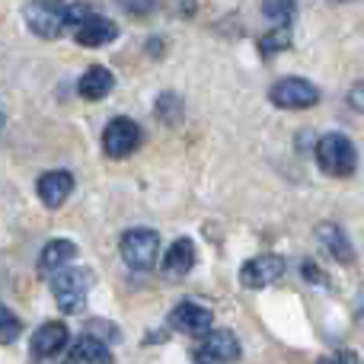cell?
<instances>
[{
    "mask_svg": "<svg viewBox=\"0 0 364 364\" xmlns=\"http://www.w3.org/2000/svg\"><path fill=\"white\" fill-rule=\"evenodd\" d=\"M316 164L326 176H336V179H346L355 173L358 166V154H355V144L339 132H329L316 141Z\"/></svg>",
    "mask_w": 364,
    "mask_h": 364,
    "instance_id": "cell-1",
    "label": "cell"
},
{
    "mask_svg": "<svg viewBox=\"0 0 364 364\" xmlns=\"http://www.w3.org/2000/svg\"><path fill=\"white\" fill-rule=\"evenodd\" d=\"M122 259H125L128 269L134 272H151L157 265L160 256V233L157 230H147V227H134V230L122 233Z\"/></svg>",
    "mask_w": 364,
    "mask_h": 364,
    "instance_id": "cell-2",
    "label": "cell"
},
{
    "mask_svg": "<svg viewBox=\"0 0 364 364\" xmlns=\"http://www.w3.org/2000/svg\"><path fill=\"white\" fill-rule=\"evenodd\" d=\"M23 19L38 38L51 42L68 29V4H61V0H29L23 6Z\"/></svg>",
    "mask_w": 364,
    "mask_h": 364,
    "instance_id": "cell-3",
    "label": "cell"
},
{
    "mask_svg": "<svg viewBox=\"0 0 364 364\" xmlns=\"http://www.w3.org/2000/svg\"><path fill=\"white\" fill-rule=\"evenodd\" d=\"M90 284H93V275H90L87 269H61L58 275H51L55 304L64 310V314H80Z\"/></svg>",
    "mask_w": 364,
    "mask_h": 364,
    "instance_id": "cell-4",
    "label": "cell"
},
{
    "mask_svg": "<svg viewBox=\"0 0 364 364\" xmlns=\"http://www.w3.org/2000/svg\"><path fill=\"white\" fill-rule=\"evenodd\" d=\"M269 100L278 109H310L320 102V90L304 77H282V80L272 83Z\"/></svg>",
    "mask_w": 364,
    "mask_h": 364,
    "instance_id": "cell-5",
    "label": "cell"
},
{
    "mask_svg": "<svg viewBox=\"0 0 364 364\" xmlns=\"http://www.w3.org/2000/svg\"><path fill=\"white\" fill-rule=\"evenodd\" d=\"M138 147H141V128H138V122L119 115V119H112L106 125V132H102V151H106L109 157H115V160L132 157Z\"/></svg>",
    "mask_w": 364,
    "mask_h": 364,
    "instance_id": "cell-6",
    "label": "cell"
},
{
    "mask_svg": "<svg viewBox=\"0 0 364 364\" xmlns=\"http://www.w3.org/2000/svg\"><path fill=\"white\" fill-rule=\"evenodd\" d=\"M198 364H230L240 358V342L230 329H208L201 346L195 348Z\"/></svg>",
    "mask_w": 364,
    "mask_h": 364,
    "instance_id": "cell-7",
    "label": "cell"
},
{
    "mask_svg": "<svg viewBox=\"0 0 364 364\" xmlns=\"http://www.w3.org/2000/svg\"><path fill=\"white\" fill-rule=\"evenodd\" d=\"M282 275H284V259L275 256V252H265V256L250 259V262L240 269V284H243V288L259 291V288L275 284Z\"/></svg>",
    "mask_w": 364,
    "mask_h": 364,
    "instance_id": "cell-8",
    "label": "cell"
},
{
    "mask_svg": "<svg viewBox=\"0 0 364 364\" xmlns=\"http://www.w3.org/2000/svg\"><path fill=\"white\" fill-rule=\"evenodd\" d=\"M211 323H214L211 310L201 307V304H192V301L173 307V314H170V326L186 336H205L208 329H211Z\"/></svg>",
    "mask_w": 364,
    "mask_h": 364,
    "instance_id": "cell-9",
    "label": "cell"
},
{
    "mask_svg": "<svg viewBox=\"0 0 364 364\" xmlns=\"http://www.w3.org/2000/svg\"><path fill=\"white\" fill-rule=\"evenodd\" d=\"M36 192L45 208H61L74 192V176L68 170H48L36 182Z\"/></svg>",
    "mask_w": 364,
    "mask_h": 364,
    "instance_id": "cell-10",
    "label": "cell"
},
{
    "mask_svg": "<svg viewBox=\"0 0 364 364\" xmlns=\"http://www.w3.org/2000/svg\"><path fill=\"white\" fill-rule=\"evenodd\" d=\"M64 346H68V326L58 320H48L42 323V326L36 329V336H32L29 348L36 358H55V355L64 352Z\"/></svg>",
    "mask_w": 364,
    "mask_h": 364,
    "instance_id": "cell-11",
    "label": "cell"
},
{
    "mask_svg": "<svg viewBox=\"0 0 364 364\" xmlns=\"http://www.w3.org/2000/svg\"><path fill=\"white\" fill-rule=\"evenodd\" d=\"M115 36H119V26H115L112 19L100 16V13H96L90 23H83L80 29H74L77 45H83V48H102V45L115 42Z\"/></svg>",
    "mask_w": 364,
    "mask_h": 364,
    "instance_id": "cell-12",
    "label": "cell"
},
{
    "mask_svg": "<svg viewBox=\"0 0 364 364\" xmlns=\"http://www.w3.org/2000/svg\"><path fill=\"white\" fill-rule=\"evenodd\" d=\"M192 265H195V243L188 237H179L164 256V275L179 282V278H186L192 272Z\"/></svg>",
    "mask_w": 364,
    "mask_h": 364,
    "instance_id": "cell-13",
    "label": "cell"
},
{
    "mask_svg": "<svg viewBox=\"0 0 364 364\" xmlns=\"http://www.w3.org/2000/svg\"><path fill=\"white\" fill-rule=\"evenodd\" d=\"M70 358L77 364H112V352H109L106 339H100L96 333H83L70 346Z\"/></svg>",
    "mask_w": 364,
    "mask_h": 364,
    "instance_id": "cell-14",
    "label": "cell"
},
{
    "mask_svg": "<svg viewBox=\"0 0 364 364\" xmlns=\"http://www.w3.org/2000/svg\"><path fill=\"white\" fill-rule=\"evenodd\" d=\"M74 256H77L74 240H51V243H45L42 256H38V269H42L45 275H58L61 269H68V265L74 262Z\"/></svg>",
    "mask_w": 364,
    "mask_h": 364,
    "instance_id": "cell-15",
    "label": "cell"
},
{
    "mask_svg": "<svg viewBox=\"0 0 364 364\" xmlns=\"http://www.w3.org/2000/svg\"><path fill=\"white\" fill-rule=\"evenodd\" d=\"M112 87H115V77H112V70L109 68H90L87 74L80 77V83H77V90H80V96L83 100H90V102H100V100H106L109 93H112Z\"/></svg>",
    "mask_w": 364,
    "mask_h": 364,
    "instance_id": "cell-16",
    "label": "cell"
},
{
    "mask_svg": "<svg viewBox=\"0 0 364 364\" xmlns=\"http://www.w3.org/2000/svg\"><path fill=\"white\" fill-rule=\"evenodd\" d=\"M316 240H320V243L329 250V256L339 259V262H352V259H355L352 243H348L346 230H342L339 224H320V227H316Z\"/></svg>",
    "mask_w": 364,
    "mask_h": 364,
    "instance_id": "cell-17",
    "label": "cell"
},
{
    "mask_svg": "<svg viewBox=\"0 0 364 364\" xmlns=\"http://www.w3.org/2000/svg\"><path fill=\"white\" fill-rule=\"evenodd\" d=\"M288 45H291V26H275V29H269L259 38V51H262V55H278V51H284Z\"/></svg>",
    "mask_w": 364,
    "mask_h": 364,
    "instance_id": "cell-18",
    "label": "cell"
},
{
    "mask_svg": "<svg viewBox=\"0 0 364 364\" xmlns=\"http://www.w3.org/2000/svg\"><path fill=\"white\" fill-rule=\"evenodd\" d=\"M297 10V0H262V13L275 19V26H291V16Z\"/></svg>",
    "mask_w": 364,
    "mask_h": 364,
    "instance_id": "cell-19",
    "label": "cell"
},
{
    "mask_svg": "<svg viewBox=\"0 0 364 364\" xmlns=\"http://www.w3.org/2000/svg\"><path fill=\"white\" fill-rule=\"evenodd\" d=\"M19 333H23V320H19L10 307H4V304H0V346L16 342Z\"/></svg>",
    "mask_w": 364,
    "mask_h": 364,
    "instance_id": "cell-20",
    "label": "cell"
},
{
    "mask_svg": "<svg viewBox=\"0 0 364 364\" xmlns=\"http://www.w3.org/2000/svg\"><path fill=\"white\" fill-rule=\"evenodd\" d=\"M157 119L160 122H166V125H176V122L182 119V102H179V96H173V93H164L157 100Z\"/></svg>",
    "mask_w": 364,
    "mask_h": 364,
    "instance_id": "cell-21",
    "label": "cell"
},
{
    "mask_svg": "<svg viewBox=\"0 0 364 364\" xmlns=\"http://www.w3.org/2000/svg\"><path fill=\"white\" fill-rule=\"evenodd\" d=\"M93 16H96V10L90 4H70L68 6V26L70 29H80V26L90 23Z\"/></svg>",
    "mask_w": 364,
    "mask_h": 364,
    "instance_id": "cell-22",
    "label": "cell"
},
{
    "mask_svg": "<svg viewBox=\"0 0 364 364\" xmlns=\"http://www.w3.org/2000/svg\"><path fill=\"white\" fill-rule=\"evenodd\" d=\"M122 6H125L132 16H151L157 0H122Z\"/></svg>",
    "mask_w": 364,
    "mask_h": 364,
    "instance_id": "cell-23",
    "label": "cell"
},
{
    "mask_svg": "<svg viewBox=\"0 0 364 364\" xmlns=\"http://www.w3.org/2000/svg\"><path fill=\"white\" fill-rule=\"evenodd\" d=\"M316 364H358L352 352H336V355H326V358H320Z\"/></svg>",
    "mask_w": 364,
    "mask_h": 364,
    "instance_id": "cell-24",
    "label": "cell"
},
{
    "mask_svg": "<svg viewBox=\"0 0 364 364\" xmlns=\"http://www.w3.org/2000/svg\"><path fill=\"white\" fill-rule=\"evenodd\" d=\"M348 102L364 115V83H355V87L348 90Z\"/></svg>",
    "mask_w": 364,
    "mask_h": 364,
    "instance_id": "cell-25",
    "label": "cell"
},
{
    "mask_svg": "<svg viewBox=\"0 0 364 364\" xmlns=\"http://www.w3.org/2000/svg\"><path fill=\"white\" fill-rule=\"evenodd\" d=\"M304 272H307V278H310V282H323V278H320V272H316V265H314V262H304Z\"/></svg>",
    "mask_w": 364,
    "mask_h": 364,
    "instance_id": "cell-26",
    "label": "cell"
},
{
    "mask_svg": "<svg viewBox=\"0 0 364 364\" xmlns=\"http://www.w3.org/2000/svg\"><path fill=\"white\" fill-rule=\"evenodd\" d=\"M0 125H4V112H0Z\"/></svg>",
    "mask_w": 364,
    "mask_h": 364,
    "instance_id": "cell-27",
    "label": "cell"
}]
</instances>
